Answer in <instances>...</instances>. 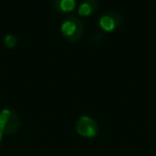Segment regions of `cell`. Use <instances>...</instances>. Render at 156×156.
<instances>
[{
    "mask_svg": "<svg viewBox=\"0 0 156 156\" xmlns=\"http://www.w3.org/2000/svg\"><path fill=\"white\" fill-rule=\"evenodd\" d=\"M55 8L59 12H71L74 10L76 5L75 0H54Z\"/></svg>",
    "mask_w": 156,
    "mask_h": 156,
    "instance_id": "6",
    "label": "cell"
},
{
    "mask_svg": "<svg viewBox=\"0 0 156 156\" xmlns=\"http://www.w3.org/2000/svg\"><path fill=\"white\" fill-rule=\"evenodd\" d=\"M77 132L83 137H94L98 133L96 122L89 117H81L77 121Z\"/></svg>",
    "mask_w": 156,
    "mask_h": 156,
    "instance_id": "2",
    "label": "cell"
},
{
    "mask_svg": "<svg viewBox=\"0 0 156 156\" xmlns=\"http://www.w3.org/2000/svg\"><path fill=\"white\" fill-rule=\"evenodd\" d=\"M18 124V119L15 113L9 110H3L0 113V129L13 132Z\"/></svg>",
    "mask_w": 156,
    "mask_h": 156,
    "instance_id": "3",
    "label": "cell"
},
{
    "mask_svg": "<svg viewBox=\"0 0 156 156\" xmlns=\"http://www.w3.org/2000/svg\"><path fill=\"white\" fill-rule=\"evenodd\" d=\"M98 8V1L96 0H85L79 7L78 13L81 16H89L92 14Z\"/></svg>",
    "mask_w": 156,
    "mask_h": 156,
    "instance_id": "5",
    "label": "cell"
},
{
    "mask_svg": "<svg viewBox=\"0 0 156 156\" xmlns=\"http://www.w3.org/2000/svg\"><path fill=\"white\" fill-rule=\"evenodd\" d=\"M16 42H17V41H16L15 37H14V35H12V34L7 35V37H5V46H7V47H9V48L14 47V46L16 45Z\"/></svg>",
    "mask_w": 156,
    "mask_h": 156,
    "instance_id": "7",
    "label": "cell"
},
{
    "mask_svg": "<svg viewBox=\"0 0 156 156\" xmlns=\"http://www.w3.org/2000/svg\"><path fill=\"white\" fill-rule=\"evenodd\" d=\"M61 32L64 39L69 42H76L83 33V23L76 17H69L61 25Z\"/></svg>",
    "mask_w": 156,
    "mask_h": 156,
    "instance_id": "1",
    "label": "cell"
},
{
    "mask_svg": "<svg viewBox=\"0 0 156 156\" xmlns=\"http://www.w3.org/2000/svg\"><path fill=\"white\" fill-rule=\"evenodd\" d=\"M121 23V16L117 12H108L100 20V26L105 31H112Z\"/></svg>",
    "mask_w": 156,
    "mask_h": 156,
    "instance_id": "4",
    "label": "cell"
}]
</instances>
